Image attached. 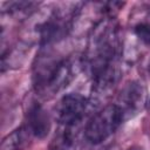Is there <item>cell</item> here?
<instances>
[{
  "mask_svg": "<svg viewBox=\"0 0 150 150\" xmlns=\"http://www.w3.org/2000/svg\"><path fill=\"white\" fill-rule=\"evenodd\" d=\"M120 27L114 19H103L93 29L86 53V62L91 76L103 68L116 63L121 48Z\"/></svg>",
  "mask_w": 150,
  "mask_h": 150,
  "instance_id": "cell-1",
  "label": "cell"
},
{
  "mask_svg": "<svg viewBox=\"0 0 150 150\" xmlns=\"http://www.w3.org/2000/svg\"><path fill=\"white\" fill-rule=\"evenodd\" d=\"M148 70H149V73H150V59H149V63H148Z\"/></svg>",
  "mask_w": 150,
  "mask_h": 150,
  "instance_id": "cell-12",
  "label": "cell"
},
{
  "mask_svg": "<svg viewBox=\"0 0 150 150\" xmlns=\"http://www.w3.org/2000/svg\"><path fill=\"white\" fill-rule=\"evenodd\" d=\"M146 91L144 86L138 81L127 82L117 95L116 105L121 110L123 118H130L137 115L146 107Z\"/></svg>",
  "mask_w": 150,
  "mask_h": 150,
  "instance_id": "cell-4",
  "label": "cell"
},
{
  "mask_svg": "<svg viewBox=\"0 0 150 150\" xmlns=\"http://www.w3.org/2000/svg\"><path fill=\"white\" fill-rule=\"evenodd\" d=\"M30 131L27 127H21L7 135L1 143V150H22L29 139Z\"/></svg>",
  "mask_w": 150,
  "mask_h": 150,
  "instance_id": "cell-7",
  "label": "cell"
},
{
  "mask_svg": "<svg viewBox=\"0 0 150 150\" xmlns=\"http://www.w3.org/2000/svg\"><path fill=\"white\" fill-rule=\"evenodd\" d=\"M135 35L146 46H150V22H139L134 28Z\"/></svg>",
  "mask_w": 150,
  "mask_h": 150,
  "instance_id": "cell-9",
  "label": "cell"
},
{
  "mask_svg": "<svg viewBox=\"0 0 150 150\" xmlns=\"http://www.w3.org/2000/svg\"><path fill=\"white\" fill-rule=\"evenodd\" d=\"M124 121L118 107L108 104L98 110L84 128L86 139L91 144H100L109 138Z\"/></svg>",
  "mask_w": 150,
  "mask_h": 150,
  "instance_id": "cell-3",
  "label": "cell"
},
{
  "mask_svg": "<svg viewBox=\"0 0 150 150\" xmlns=\"http://www.w3.org/2000/svg\"><path fill=\"white\" fill-rule=\"evenodd\" d=\"M27 121V128L33 136L43 138L48 135L50 130V118L42 105L34 103L28 110Z\"/></svg>",
  "mask_w": 150,
  "mask_h": 150,
  "instance_id": "cell-6",
  "label": "cell"
},
{
  "mask_svg": "<svg viewBox=\"0 0 150 150\" xmlns=\"http://www.w3.org/2000/svg\"><path fill=\"white\" fill-rule=\"evenodd\" d=\"M50 150H76V146L73 137L67 132V134H63L57 141L54 142Z\"/></svg>",
  "mask_w": 150,
  "mask_h": 150,
  "instance_id": "cell-8",
  "label": "cell"
},
{
  "mask_svg": "<svg viewBox=\"0 0 150 150\" xmlns=\"http://www.w3.org/2000/svg\"><path fill=\"white\" fill-rule=\"evenodd\" d=\"M34 86L36 91L49 97L66 88L74 77V68L69 60H43L35 66Z\"/></svg>",
  "mask_w": 150,
  "mask_h": 150,
  "instance_id": "cell-2",
  "label": "cell"
},
{
  "mask_svg": "<svg viewBox=\"0 0 150 150\" xmlns=\"http://www.w3.org/2000/svg\"><path fill=\"white\" fill-rule=\"evenodd\" d=\"M88 104V100L81 94H67L61 97L55 107V118L67 128L73 127L82 120Z\"/></svg>",
  "mask_w": 150,
  "mask_h": 150,
  "instance_id": "cell-5",
  "label": "cell"
},
{
  "mask_svg": "<svg viewBox=\"0 0 150 150\" xmlns=\"http://www.w3.org/2000/svg\"><path fill=\"white\" fill-rule=\"evenodd\" d=\"M125 150H139V148H136V146H131L129 149H125Z\"/></svg>",
  "mask_w": 150,
  "mask_h": 150,
  "instance_id": "cell-11",
  "label": "cell"
},
{
  "mask_svg": "<svg viewBox=\"0 0 150 150\" xmlns=\"http://www.w3.org/2000/svg\"><path fill=\"white\" fill-rule=\"evenodd\" d=\"M149 12H150V7H149Z\"/></svg>",
  "mask_w": 150,
  "mask_h": 150,
  "instance_id": "cell-13",
  "label": "cell"
},
{
  "mask_svg": "<svg viewBox=\"0 0 150 150\" xmlns=\"http://www.w3.org/2000/svg\"><path fill=\"white\" fill-rule=\"evenodd\" d=\"M146 109H148V111L150 112V97H149L148 101H146Z\"/></svg>",
  "mask_w": 150,
  "mask_h": 150,
  "instance_id": "cell-10",
  "label": "cell"
}]
</instances>
